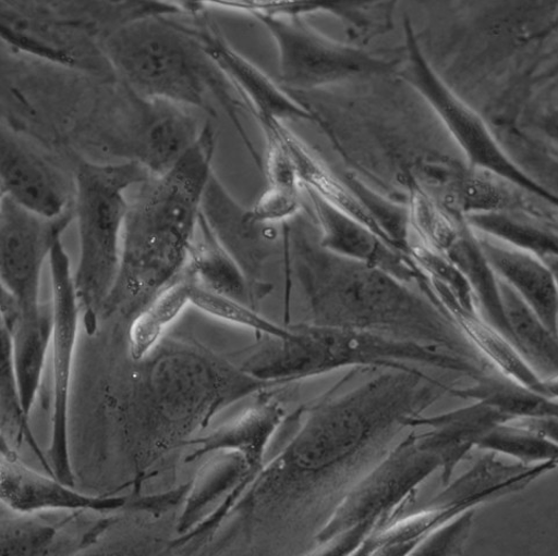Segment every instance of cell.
I'll use <instances>...</instances> for the list:
<instances>
[{
	"label": "cell",
	"instance_id": "1",
	"mask_svg": "<svg viewBox=\"0 0 558 556\" xmlns=\"http://www.w3.org/2000/svg\"><path fill=\"white\" fill-rule=\"evenodd\" d=\"M451 390L420 369L386 370L301 407L291 417V437L225 518V543L242 542L262 555H313L355 484Z\"/></svg>",
	"mask_w": 558,
	"mask_h": 556
},
{
	"label": "cell",
	"instance_id": "2",
	"mask_svg": "<svg viewBox=\"0 0 558 556\" xmlns=\"http://www.w3.org/2000/svg\"><path fill=\"white\" fill-rule=\"evenodd\" d=\"M286 237L291 242V272L308 309L305 322L411 341L489 366L454 322L409 283L314 244L303 225Z\"/></svg>",
	"mask_w": 558,
	"mask_h": 556
},
{
	"label": "cell",
	"instance_id": "3",
	"mask_svg": "<svg viewBox=\"0 0 558 556\" xmlns=\"http://www.w3.org/2000/svg\"><path fill=\"white\" fill-rule=\"evenodd\" d=\"M215 139L206 123L170 171L140 186L125 219L119 277L102 318H135L183 275L213 176Z\"/></svg>",
	"mask_w": 558,
	"mask_h": 556
},
{
	"label": "cell",
	"instance_id": "4",
	"mask_svg": "<svg viewBox=\"0 0 558 556\" xmlns=\"http://www.w3.org/2000/svg\"><path fill=\"white\" fill-rule=\"evenodd\" d=\"M179 12V7H172L116 28L102 45L108 65L135 97L144 100L169 101L214 114L210 98H215L250 148L230 83L207 55L192 26L171 20Z\"/></svg>",
	"mask_w": 558,
	"mask_h": 556
},
{
	"label": "cell",
	"instance_id": "5",
	"mask_svg": "<svg viewBox=\"0 0 558 556\" xmlns=\"http://www.w3.org/2000/svg\"><path fill=\"white\" fill-rule=\"evenodd\" d=\"M283 337L264 336L240 363L245 373L272 386H287L347 368L413 370L415 365L471 376L487 367L440 348L365 331L301 322Z\"/></svg>",
	"mask_w": 558,
	"mask_h": 556
},
{
	"label": "cell",
	"instance_id": "6",
	"mask_svg": "<svg viewBox=\"0 0 558 556\" xmlns=\"http://www.w3.org/2000/svg\"><path fill=\"white\" fill-rule=\"evenodd\" d=\"M142 362L137 396L159 456L186 445L221 410L271 387L189 341L160 343Z\"/></svg>",
	"mask_w": 558,
	"mask_h": 556
},
{
	"label": "cell",
	"instance_id": "7",
	"mask_svg": "<svg viewBox=\"0 0 558 556\" xmlns=\"http://www.w3.org/2000/svg\"><path fill=\"white\" fill-rule=\"evenodd\" d=\"M153 175L136 161L99 163L75 160L74 212L80 237V261L74 274L82 320L89 335L96 333L105 305L120 273L128 193Z\"/></svg>",
	"mask_w": 558,
	"mask_h": 556
},
{
	"label": "cell",
	"instance_id": "8",
	"mask_svg": "<svg viewBox=\"0 0 558 556\" xmlns=\"http://www.w3.org/2000/svg\"><path fill=\"white\" fill-rule=\"evenodd\" d=\"M442 461L424 432H413L356 484L317 536L313 555H355L417 498L420 487Z\"/></svg>",
	"mask_w": 558,
	"mask_h": 556
},
{
	"label": "cell",
	"instance_id": "9",
	"mask_svg": "<svg viewBox=\"0 0 558 556\" xmlns=\"http://www.w3.org/2000/svg\"><path fill=\"white\" fill-rule=\"evenodd\" d=\"M134 14L133 4L3 2L2 35L36 58L68 67L111 70L104 41Z\"/></svg>",
	"mask_w": 558,
	"mask_h": 556
},
{
	"label": "cell",
	"instance_id": "10",
	"mask_svg": "<svg viewBox=\"0 0 558 556\" xmlns=\"http://www.w3.org/2000/svg\"><path fill=\"white\" fill-rule=\"evenodd\" d=\"M557 461L509 464L498 455H485L465 473L449 481L446 489L425 504L417 498L404 507L392 522L375 533L355 555H411L430 532L460 514L523 492L530 484L556 470Z\"/></svg>",
	"mask_w": 558,
	"mask_h": 556
},
{
	"label": "cell",
	"instance_id": "11",
	"mask_svg": "<svg viewBox=\"0 0 558 556\" xmlns=\"http://www.w3.org/2000/svg\"><path fill=\"white\" fill-rule=\"evenodd\" d=\"M279 52V79L287 91H307L351 78L386 74L393 63L319 34L299 14L254 9Z\"/></svg>",
	"mask_w": 558,
	"mask_h": 556
},
{
	"label": "cell",
	"instance_id": "12",
	"mask_svg": "<svg viewBox=\"0 0 558 556\" xmlns=\"http://www.w3.org/2000/svg\"><path fill=\"white\" fill-rule=\"evenodd\" d=\"M52 310V379L53 401L51 440L48 452L52 475L75 487L69 444V403L74 376L77 338L82 311L74 274L62 238L58 239L49 257Z\"/></svg>",
	"mask_w": 558,
	"mask_h": 556
},
{
	"label": "cell",
	"instance_id": "13",
	"mask_svg": "<svg viewBox=\"0 0 558 556\" xmlns=\"http://www.w3.org/2000/svg\"><path fill=\"white\" fill-rule=\"evenodd\" d=\"M405 33L408 66L404 76L434 107L470 160L471 168L489 171L517 187L556 205V197L536 184L504 153L484 121L432 70L417 45L409 21L405 22Z\"/></svg>",
	"mask_w": 558,
	"mask_h": 556
},
{
	"label": "cell",
	"instance_id": "14",
	"mask_svg": "<svg viewBox=\"0 0 558 556\" xmlns=\"http://www.w3.org/2000/svg\"><path fill=\"white\" fill-rule=\"evenodd\" d=\"M75 220L74 208L62 218L48 220L2 196L0 206V277L3 291L25 317L39 314L40 286L51 249Z\"/></svg>",
	"mask_w": 558,
	"mask_h": 556
},
{
	"label": "cell",
	"instance_id": "15",
	"mask_svg": "<svg viewBox=\"0 0 558 556\" xmlns=\"http://www.w3.org/2000/svg\"><path fill=\"white\" fill-rule=\"evenodd\" d=\"M2 196L38 217L56 220L74 208L75 181L20 134L2 131Z\"/></svg>",
	"mask_w": 558,
	"mask_h": 556
},
{
	"label": "cell",
	"instance_id": "16",
	"mask_svg": "<svg viewBox=\"0 0 558 556\" xmlns=\"http://www.w3.org/2000/svg\"><path fill=\"white\" fill-rule=\"evenodd\" d=\"M207 55L230 83L233 91L242 95L243 101L259 122L277 120L316 121L307 106L288 94L281 85L227 44L221 35L205 24L192 26Z\"/></svg>",
	"mask_w": 558,
	"mask_h": 556
},
{
	"label": "cell",
	"instance_id": "17",
	"mask_svg": "<svg viewBox=\"0 0 558 556\" xmlns=\"http://www.w3.org/2000/svg\"><path fill=\"white\" fill-rule=\"evenodd\" d=\"M2 501L9 510L29 514L46 510L110 512L129 504L124 496L82 494L56 477L27 468L2 438Z\"/></svg>",
	"mask_w": 558,
	"mask_h": 556
},
{
	"label": "cell",
	"instance_id": "18",
	"mask_svg": "<svg viewBox=\"0 0 558 556\" xmlns=\"http://www.w3.org/2000/svg\"><path fill=\"white\" fill-rule=\"evenodd\" d=\"M307 191L319 230L318 242L331 252L383 269L407 282H421L423 275L403 250L392 246L362 222L351 218L316 194Z\"/></svg>",
	"mask_w": 558,
	"mask_h": 556
},
{
	"label": "cell",
	"instance_id": "19",
	"mask_svg": "<svg viewBox=\"0 0 558 556\" xmlns=\"http://www.w3.org/2000/svg\"><path fill=\"white\" fill-rule=\"evenodd\" d=\"M260 392L259 400L235 421L214 430L206 437L193 438L186 443L192 452L186 458L193 462L215 453L231 452L243 456L250 469L258 473L269 442L286 421L282 400L275 392Z\"/></svg>",
	"mask_w": 558,
	"mask_h": 556
},
{
	"label": "cell",
	"instance_id": "20",
	"mask_svg": "<svg viewBox=\"0 0 558 556\" xmlns=\"http://www.w3.org/2000/svg\"><path fill=\"white\" fill-rule=\"evenodd\" d=\"M478 242L497 279L511 286L557 335V288L553 268L526 250L494 238Z\"/></svg>",
	"mask_w": 558,
	"mask_h": 556
},
{
	"label": "cell",
	"instance_id": "21",
	"mask_svg": "<svg viewBox=\"0 0 558 556\" xmlns=\"http://www.w3.org/2000/svg\"><path fill=\"white\" fill-rule=\"evenodd\" d=\"M2 328L11 338L17 387L29 417L40 391L47 355L51 346L52 310L44 305L39 314L25 317L14 299L2 291Z\"/></svg>",
	"mask_w": 558,
	"mask_h": 556
},
{
	"label": "cell",
	"instance_id": "22",
	"mask_svg": "<svg viewBox=\"0 0 558 556\" xmlns=\"http://www.w3.org/2000/svg\"><path fill=\"white\" fill-rule=\"evenodd\" d=\"M508 421L495 408L476 401L437 417H421L412 422L411 428L426 429V438L442 461L440 480L445 487L452 480L459 464L476 447L478 441L493 428Z\"/></svg>",
	"mask_w": 558,
	"mask_h": 556
},
{
	"label": "cell",
	"instance_id": "23",
	"mask_svg": "<svg viewBox=\"0 0 558 556\" xmlns=\"http://www.w3.org/2000/svg\"><path fill=\"white\" fill-rule=\"evenodd\" d=\"M185 272L203 288L254 307L259 286L231 257L202 213Z\"/></svg>",
	"mask_w": 558,
	"mask_h": 556
},
{
	"label": "cell",
	"instance_id": "24",
	"mask_svg": "<svg viewBox=\"0 0 558 556\" xmlns=\"http://www.w3.org/2000/svg\"><path fill=\"white\" fill-rule=\"evenodd\" d=\"M498 283L511 344L542 379L557 380V335L546 328L542 319L511 286L499 279Z\"/></svg>",
	"mask_w": 558,
	"mask_h": 556
},
{
	"label": "cell",
	"instance_id": "25",
	"mask_svg": "<svg viewBox=\"0 0 558 556\" xmlns=\"http://www.w3.org/2000/svg\"><path fill=\"white\" fill-rule=\"evenodd\" d=\"M474 227L488 233L494 239L526 250L545 261L556 259V228L536 211L509 210L468 217Z\"/></svg>",
	"mask_w": 558,
	"mask_h": 556
},
{
	"label": "cell",
	"instance_id": "26",
	"mask_svg": "<svg viewBox=\"0 0 558 556\" xmlns=\"http://www.w3.org/2000/svg\"><path fill=\"white\" fill-rule=\"evenodd\" d=\"M193 281L184 271L163 292L157 295L135 318L129 333L130 353L136 363L146 358L161 343V337L180 314L191 305Z\"/></svg>",
	"mask_w": 558,
	"mask_h": 556
},
{
	"label": "cell",
	"instance_id": "27",
	"mask_svg": "<svg viewBox=\"0 0 558 556\" xmlns=\"http://www.w3.org/2000/svg\"><path fill=\"white\" fill-rule=\"evenodd\" d=\"M453 396L488 405L510 421L526 418H557V399L549 398L509 379L487 375L473 386L453 387Z\"/></svg>",
	"mask_w": 558,
	"mask_h": 556
},
{
	"label": "cell",
	"instance_id": "28",
	"mask_svg": "<svg viewBox=\"0 0 558 556\" xmlns=\"http://www.w3.org/2000/svg\"><path fill=\"white\" fill-rule=\"evenodd\" d=\"M484 453L506 455L525 465L557 461V442L536 432L526 419L502 422L476 444Z\"/></svg>",
	"mask_w": 558,
	"mask_h": 556
},
{
	"label": "cell",
	"instance_id": "29",
	"mask_svg": "<svg viewBox=\"0 0 558 556\" xmlns=\"http://www.w3.org/2000/svg\"><path fill=\"white\" fill-rule=\"evenodd\" d=\"M191 305L206 314L228 322V324L242 326L264 336L283 337L288 333L287 326H280L276 322L263 317L257 312L256 308L209 292L203 288V286L197 285L194 281Z\"/></svg>",
	"mask_w": 558,
	"mask_h": 556
},
{
	"label": "cell",
	"instance_id": "30",
	"mask_svg": "<svg viewBox=\"0 0 558 556\" xmlns=\"http://www.w3.org/2000/svg\"><path fill=\"white\" fill-rule=\"evenodd\" d=\"M29 417L25 410L20 387H17L13 361L11 338L9 333L2 328V430L3 435H13L16 441L26 442L32 450L41 460L44 468L52 475L49 460L41 453L38 443H36L28 423ZM53 477V475H52Z\"/></svg>",
	"mask_w": 558,
	"mask_h": 556
},
{
	"label": "cell",
	"instance_id": "31",
	"mask_svg": "<svg viewBox=\"0 0 558 556\" xmlns=\"http://www.w3.org/2000/svg\"><path fill=\"white\" fill-rule=\"evenodd\" d=\"M3 515L0 553L4 555H46L57 540L58 530L29 514Z\"/></svg>",
	"mask_w": 558,
	"mask_h": 556
},
{
	"label": "cell",
	"instance_id": "32",
	"mask_svg": "<svg viewBox=\"0 0 558 556\" xmlns=\"http://www.w3.org/2000/svg\"><path fill=\"white\" fill-rule=\"evenodd\" d=\"M476 509L464 511L430 532L411 555H463L473 532Z\"/></svg>",
	"mask_w": 558,
	"mask_h": 556
},
{
	"label": "cell",
	"instance_id": "33",
	"mask_svg": "<svg viewBox=\"0 0 558 556\" xmlns=\"http://www.w3.org/2000/svg\"><path fill=\"white\" fill-rule=\"evenodd\" d=\"M191 482L182 484L170 492L144 496L135 499L132 507L138 511L150 514L155 517L161 516L179 505L185 504Z\"/></svg>",
	"mask_w": 558,
	"mask_h": 556
}]
</instances>
